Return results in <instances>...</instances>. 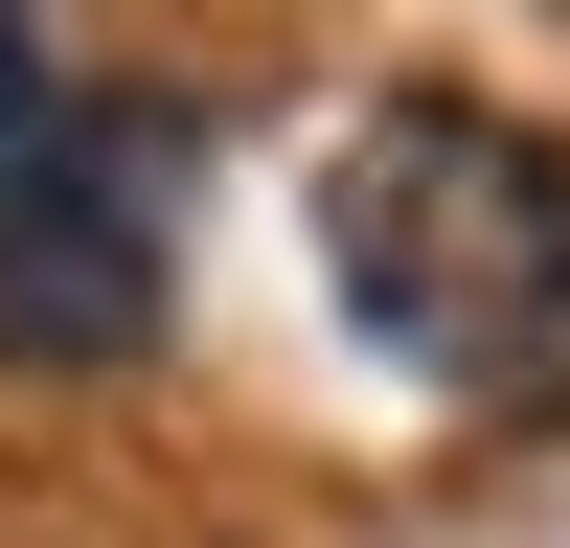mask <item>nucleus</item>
Returning <instances> with one entry per match:
<instances>
[{
  "instance_id": "f257e3e1",
  "label": "nucleus",
  "mask_w": 570,
  "mask_h": 548,
  "mask_svg": "<svg viewBox=\"0 0 570 548\" xmlns=\"http://www.w3.org/2000/svg\"><path fill=\"white\" fill-rule=\"evenodd\" d=\"M320 274L434 411H570V160L480 91H389L320 160Z\"/></svg>"
},
{
  "instance_id": "f03ea898",
  "label": "nucleus",
  "mask_w": 570,
  "mask_h": 548,
  "mask_svg": "<svg viewBox=\"0 0 570 548\" xmlns=\"http://www.w3.org/2000/svg\"><path fill=\"white\" fill-rule=\"evenodd\" d=\"M160 343V206L137 160H69V183H0V365H137Z\"/></svg>"
},
{
  "instance_id": "7ed1b4c3",
  "label": "nucleus",
  "mask_w": 570,
  "mask_h": 548,
  "mask_svg": "<svg viewBox=\"0 0 570 548\" xmlns=\"http://www.w3.org/2000/svg\"><path fill=\"white\" fill-rule=\"evenodd\" d=\"M23 160H46V23L0 0V183H23Z\"/></svg>"
}]
</instances>
